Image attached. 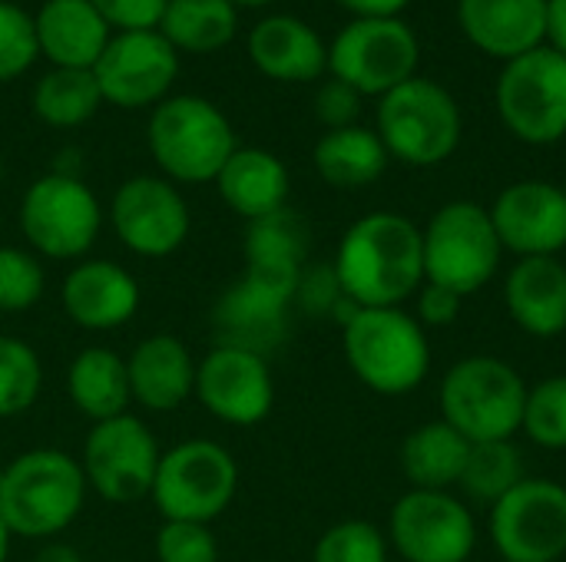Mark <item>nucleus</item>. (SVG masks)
Listing matches in <instances>:
<instances>
[{
    "mask_svg": "<svg viewBox=\"0 0 566 562\" xmlns=\"http://www.w3.org/2000/svg\"><path fill=\"white\" fill-rule=\"evenodd\" d=\"M358 308H401L424 285L421 229L401 212H368L348 225L332 262Z\"/></svg>",
    "mask_w": 566,
    "mask_h": 562,
    "instance_id": "1",
    "label": "nucleus"
},
{
    "mask_svg": "<svg viewBox=\"0 0 566 562\" xmlns=\"http://www.w3.org/2000/svg\"><path fill=\"white\" fill-rule=\"evenodd\" d=\"M86 477L76 457L36 447L3 467L0 480V520L10 537L50 540L63 533L83 510Z\"/></svg>",
    "mask_w": 566,
    "mask_h": 562,
    "instance_id": "2",
    "label": "nucleus"
},
{
    "mask_svg": "<svg viewBox=\"0 0 566 562\" xmlns=\"http://www.w3.org/2000/svg\"><path fill=\"white\" fill-rule=\"evenodd\" d=\"M345 328V361L375 394L398 397L424 384L431 344L415 315L405 308H355Z\"/></svg>",
    "mask_w": 566,
    "mask_h": 562,
    "instance_id": "3",
    "label": "nucleus"
},
{
    "mask_svg": "<svg viewBox=\"0 0 566 562\" xmlns=\"http://www.w3.org/2000/svg\"><path fill=\"white\" fill-rule=\"evenodd\" d=\"M146 146L156 166L186 185L216 182L226 159L239 149L229 116L206 96L182 93L153 106Z\"/></svg>",
    "mask_w": 566,
    "mask_h": 562,
    "instance_id": "4",
    "label": "nucleus"
},
{
    "mask_svg": "<svg viewBox=\"0 0 566 562\" xmlns=\"http://www.w3.org/2000/svg\"><path fill=\"white\" fill-rule=\"evenodd\" d=\"M527 391L531 388L514 364L491 354H471L451 364L441 378V421L451 424L468 444L514 441L524 424Z\"/></svg>",
    "mask_w": 566,
    "mask_h": 562,
    "instance_id": "5",
    "label": "nucleus"
},
{
    "mask_svg": "<svg viewBox=\"0 0 566 562\" xmlns=\"http://www.w3.org/2000/svg\"><path fill=\"white\" fill-rule=\"evenodd\" d=\"M391 159L405 166H441L461 146L464 119L458 99L434 79L411 76L378 99L375 129Z\"/></svg>",
    "mask_w": 566,
    "mask_h": 562,
    "instance_id": "6",
    "label": "nucleus"
},
{
    "mask_svg": "<svg viewBox=\"0 0 566 562\" xmlns=\"http://www.w3.org/2000/svg\"><path fill=\"white\" fill-rule=\"evenodd\" d=\"M424 282L444 285L461 298L481 291L501 268L504 245L481 202H448L421 229Z\"/></svg>",
    "mask_w": 566,
    "mask_h": 562,
    "instance_id": "7",
    "label": "nucleus"
},
{
    "mask_svg": "<svg viewBox=\"0 0 566 562\" xmlns=\"http://www.w3.org/2000/svg\"><path fill=\"white\" fill-rule=\"evenodd\" d=\"M239 490V464L216 441H186L159 457L153 503L166 520L212 523Z\"/></svg>",
    "mask_w": 566,
    "mask_h": 562,
    "instance_id": "8",
    "label": "nucleus"
},
{
    "mask_svg": "<svg viewBox=\"0 0 566 562\" xmlns=\"http://www.w3.org/2000/svg\"><path fill=\"white\" fill-rule=\"evenodd\" d=\"M421 43L401 17H355L328 46V70L361 96H385L418 76Z\"/></svg>",
    "mask_w": 566,
    "mask_h": 562,
    "instance_id": "9",
    "label": "nucleus"
},
{
    "mask_svg": "<svg viewBox=\"0 0 566 562\" xmlns=\"http://www.w3.org/2000/svg\"><path fill=\"white\" fill-rule=\"evenodd\" d=\"M103 229V209L96 192L70 176V172H46L20 199V232L33 252L73 262L86 255Z\"/></svg>",
    "mask_w": 566,
    "mask_h": 562,
    "instance_id": "10",
    "label": "nucleus"
},
{
    "mask_svg": "<svg viewBox=\"0 0 566 562\" xmlns=\"http://www.w3.org/2000/svg\"><path fill=\"white\" fill-rule=\"evenodd\" d=\"M497 113L504 126L531 146H551L566 136V56L537 46L504 63L497 79Z\"/></svg>",
    "mask_w": 566,
    "mask_h": 562,
    "instance_id": "11",
    "label": "nucleus"
},
{
    "mask_svg": "<svg viewBox=\"0 0 566 562\" xmlns=\"http://www.w3.org/2000/svg\"><path fill=\"white\" fill-rule=\"evenodd\" d=\"M159 457L163 454L153 431L139 417L119 414L90 431L80 467L86 487H93L106 503L126 507L153 494Z\"/></svg>",
    "mask_w": 566,
    "mask_h": 562,
    "instance_id": "12",
    "label": "nucleus"
},
{
    "mask_svg": "<svg viewBox=\"0 0 566 562\" xmlns=\"http://www.w3.org/2000/svg\"><path fill=\"white\" fill-rule=\"evenodd\" d=\"M491 540L507 562H557L566 553V487L524 477L491 507Z\"/></svg>",
    "mask_w": 566,
    "mask_h": 562,
    "instance_id": "13",
    "label": "nucleus"
},
{
    "mask_svg": "<svg viewBox=\"0 0 566 562\" xmlns=\"http://www.w3.org/2000/svg\"><path fill=\"white\" fill-rule=\"evenodd\" d=\"M93 76L103 103L109 106H159L179 76V53L159 30H123L103 46L93 63Z\"/></svg>",
    "mask_w": 566,
    "mask_h": 562,
    "instance_id": "14",
    "label": "nucleus"
},
{
    "mask_svg": "<svg viewBox=\"0 0 566 562\" xmlns=\"http://www.w3.org/2000/svg\"><path fill=\"white\" fill-rule=\"evenodd\" d=\"M388 537L408 562H468L478 547L471 510L448 490H408L391 507Z\"/></svg>",
    "mask_w": 566,
    "mask_h": 562,
    "instance_id": "15",
    "label": "nucleus"
},
{
    "mask_svg": "<svg viewBox=\"0 0 566 562\" xmlns=\"http://www.w3.org/2000/svg\"><path fill=\"white\" fill-rule=\"evenodd\" d=\"M116 238L139 258H166L189 238L192 215L182 192L159 176L126 179L109 202Z\"/></svg>",
    "mask_w": 566,
    "mask_h": 562,
    "instance_id": "16",
    "label": "nucleus"
},
{
    "mask_svg": "<svg viewBox=\"0 0 566 562\" xmlns=\"http://www.w3.org/2000/svg\"><path fill=\"white\" fill-rule=\"evenodd\" d=\"M196 397L199 404L235 427H252L269 417L275 401V384L265 354L219 344L196 364Z\"/></svg>",
    "mask_w": 566,
    "mask_h": 562,
    "instance_id": "17",
    "label": "nucleus"
},
{
    "mask_svg": "<svg viewBox=\"0 0 566 562\" xmlns=\"http://www.w3.org/2000/svg\"><path fill=\"white\" fill-rule=\"evenodd\" d=\"M491 222L504 252H514L517 258H557L566 248L564 189L541 179L514 182L494 199Z\"/></svg>",
    "mask_w": 566,
    "mask_h": 562,
    "instance_id": "18",
    "label": "nucleus"
},
{
    "mask_svg": "<svg viewBox=\"0 0 566 562\" xmlns=\"http://www.w3.org/2000/svg\"><path fill=\"white\" fill-rule=\"evenodd\" d=\"M295 288L255 272H245L216 305V328L222 344L249 348L265 354L289 331V308L295 305Z\"/></svg>",
    "mask_w": 566,
    "mask_h": 562,
    "instance_id": "19",
    "label": "nucleus"
},
{
    "mask_svg": "<svg viewBox=\"0 0 566 562\" xmlns=\"http://www.w3.org/2000/svg\"><path fill=\"white\" fill-rule=\"evenodd\" d=\"M60 301L73 325L86 331H116L139 311V282L123 265L93 258L66 272Z\"/></svg>",
    "mask_w": 566,
    "mask_h": 562,
    "instance_id": "20",
    "label": "nucleus"
},
{
    "mask_svg": "<svg viewBox=\"0 0 566 562\" xmlns=\"http://www.w3.org/2000/svg\"><path fill=\"white\" fill-rule=\"evenodd\" d=\"M464 36L488 56L514 60L547 40V0H458Z\"/></svg>",
    "mask_w": 566,
    "mask_h": 562,
    "instance_id": "21",
    "label": "nucleus"
},
{
    "mask_svg": "<svg viewBox=\"0 0 566 562\" xmlns=\"http://www.w3.org/2000/svg\"><path fill=\"white\" fill-rule=\"evenodd\" d=\"M252 66L275 83H312L328 70V46L298 17H262L245 40Z\"/></svg>",
    "mask_w": 566,
    "mask_h": 562,
    "instance_id": "22",
    "label": "nucleus"
},
{
    "mask_svg": "<svg viewBox=\"0 0 566 562\" xmlns=\"http://www.w3.org/2000/svg\"><path fill=\"white\" fill-rule=\"evenodd\" d=\"M133 401L146 411L169 414L196 394V361L176 335H149L126 358Z\"/></svg>",
    "mask_w": 566,
    "mask_h": 562,
    "instance_id": "23",
    "label": "nucleus"
},
{
    "mask_svg": "<svg viewBox=\"0 0 566 562\" xmlns=\"http://www.w3.org/2000/svg\"><path fill=\"white\" fill-rule=\"evenodd\" d=\"M504 305L514 325L534 338L566 331V265L554 255L517 258L504 278Z\"/></svg>",
    "mask_w": 566,
    "mask_h": 562,
    "instance_id": "24",
    "label": "nucleus"
},
{
    "mask_svg": "<svg viewBox=\"0 0 566 562\" xmlns=\"http://www.w3.org/2000/svg\"><path fill=\"white\" fill-rule=\"evenodd\" d=\"M33 33L40 56L63 70H93L113 36L90 0H43L33 13Z\"/></svg>",
    "mask_w": 566,
    "mask_h": 562,
    "instance_id": "25",
    "label": "nucleus"
},
{
    "mask_svg": "<svg viewBox=\"0 0 566 562\" xmlns=\"http://www.w3.org/2000/svg\"><path fill=\"white\" fill-rule=\"evenodd\" d=\"M216 189L235 215L255 222L285 209L292 179L275 152L259 146H239L219 169Z\"/></svg>",
    "mask_w": 566,
    "mask_h": 562,
    "instance_id": "26",
    "label": "nucleus"
},
{
    "mask_svg": "<svg viewBox=\"0 0 566 562\" xmlns=\"http://www.w3.org/2000/svg\"><path fill=\"white\" fill-rule=\"evenodd\" d=\"M308 255V225L289 205L249 222L245 232V272L298 285Z\"/></svg>",
    "mask_w": 566,
    "mask_h": 562,
    "instance_id": "27",
    "label": "nucleus"
},
{
    "mask_svg": "<svg viewBox=\"0 0 566 562\" xmlns=\"http://www.w3.org/2000/svg\"><path fill=\"white\" fill-rule=\"evenodd\" d=\"M66 394L73 407L86 414L93 424L126 414V404L133 401L126 361L109 348L80 351L66 371Z\"/></svg>",
    "mask_w": 566,
    "mask_h": 562,
    "instance_id": "28",
    "label": "nucleus"
},
{
    "mask_svg": "<svg viewBox=\"0 0 566 562\" xmlns=\"http://www.w3.org/2000/svg\"><path fill=\"white\" fill-rule=\"evenodd\" d=\"M315 169L318 176L335 185V189H361L381 179L388 169V149L375 129L365 126H345V129H328L315 142Z\"/></svg>",
    "mask_w": 566,
    "mask_h": 562,
    "instance_id": "29",
    "label": "nucleus"
},
{
    "mask_svg": "<svg viewBox=\"0 0 566 562\" xmlns=\"http://www.w3.org/2000/svg\"><path fill=\"white\" fill-rule=\"evenodd\" d=\"M471 444L444 421H428L401 444V470L411 490H451L458 487Z\"/></svg>",
    "mask_w": 566,
    "mask_h": 562,
    "instance_id": "30",
    "label": "nucleus"
},
{
    "mask_svg": "<svg viewBox=\"0 0 566 562\" xmlns=\"http://www.w3.org/2000/svg\"><path fill=\"white\" fill-rule=\"evenodd\" d=\"M159 33L176 53H219L239 33V7L229 0H169Z\"/></svg>",
    "mask_w": 566,
    "mask_h": 562,
    "instance_id": "31",
    "label": "nucleus"
},
{
    "mask_svg": "<svg viewBox=\"0 0 566 562\" xmlns=\"http://www.w3.org/2000/svg\"><path fill=\"white\" fill-rule=\"evenodd\" d=\"M103 106L93 70H46L33 86V113L53 129H76Z\"/></svg>",
    "mask_w": 566,
    "mask_h": 562,
    "instance_id": "32",
    "label": "nucleus"
},
{
    "mask_svg": "<svg viewBox=\"0 0 566 562\" xmlns=\"http://www.w3.org/2000/svg\"><path fill=\"white\" fill-rule=\"evenodd\" d=\"M521 480H524L521 447L514 441H488V444H471V454H468L458 487H464V494L471 500L494 507Z\"/></svg>",
    "mask_w": 566,
    "mask_h": 562,
    "instance_id": "33",
    "label": "nucleus"
},
{
    "mask_svg": "<svg viewBox=\"0 0 566 562\" xmlns=\"http://www.w3.org/2000/svg\"><path fill=\"white\" fill-rule=\"evenodd\" d=\"M43 384V364L36 351L3 335L0 338V417H17L33 407Z\"/></svg>",
    "mask_w": 566,
    "mask_h": 562,
    "instance_id": "34",
    "label": "nucleus"
},
{
    "mask_svg": "<svg viewBox=\"0 0 566 562\" xmlns=\"http://www.w3.org/2000/svg\"><path fill=\"white\" fill-rule=\"evenodd\" d=\"M521 431L544 450H566V374L547 378L527 391Z\"/></svg>",
    "mask_w": 566,
    "mask_h": 562,
    "instance_id": "35",
    "label": "nucleus"
},
{
    "mask_svg": "<svg viewBox=\"0 0 566 562\" xmlns=\"http://www.w3.org/2000/svg\"><path fill=\"white\" fill-rule=\"evenodd\" d=\"M312 562H388V540L368 520H345L322 533Z\"/></svg>",
    "mask_w": 566,
    "mask_h": 562,
    "instance_id": "36",
    "label": "nucleus"
},
{
    "mask_svg": "<svg viewBox=\"0 0 566 562\" xmlns=\"http://www.w3.org/2000/svg\"><path fill=\"white\" fill-rule=\"evenodd\" d=\"M46 275L43 265L27 252L3 245L0 248V311H27L43 298Z\"/></svg>",
    "mask_w": 566,
    "mask_h": 562,
    "instance_id": "37",
    "label": "nucleus"
},
{
    "mask_svg": "<svg viewBox=\"0 0 566 562\" xmlns=\"http://www.w3.org/2000/svg\"><path fill=\"white\" fill-rule=\"evenodd\" d=\"M36 56L40 50L33 33V13L10 0H0V83L23 76Z\"/></svg>",
    "mask_w": 566,
    "mask_h": 562,
    "instance_id": "38",
    "label": "nucleus"
},
{
    "mask_svg": "<svg viewBox=\"0 0 566 562\" xmlns=\"http://www.w3.org/2000/svg\"><path fill=\"white\" fill-rule=\"evenodd\" d=\"M156 560L159 562H216L219 547L206 523L166 520L156 533Z\"/></svg>",
    "mask_w": 566,
    "mask_h": 562,
    "instance_id": "39",
    "label": "nucleus"
},
{
    "mask_svg": "<svg viewBox=\"0 0 566 562\" xmlns=\"http://www.w3.org/2000/svg\"><path fill=\"white\" fill-rule=\"evenodd\" d=\"M295 301L308 311V315H342V308H348L352 301L342 291V282L328 265H312L302 268L298 288H295Z\"/></svg>",
    "mask_w": 566,
    "mask_h": 562,
    "instance_id": "40",
    "label": "nucleus"
},
{
    "mask_svg": "<svg viewBox=\"0 0 566 562\" xmlns=\"http://www.w3.org/2000/svg\"><path fill=\"white\" fill-rule=\"evenodd\" d=\"M109 30H159L169 0H90Z\"/></svg>",
    "mask_w": 566,
    "mask_h": 562,
    "instance_id": "41",
    "label": "nucleus"
},
{
    "mask_svg": "<svg viewBox=\"0 0 566 562\" xmlns=\"http://www.w3.org/2000/svg\"><path fill=\"white\" fill-rule=\"evenodd\" d=\"M358 113H361V93L352 89L348 83L335 79V76L328 83H322V89L315 93V116L328 129L355 126L358 123Z\"/></svg>",
    "mask_w": 566,
    "mask_h": 562,
    "instance_id": "42",
    "label": "nucleus"
},
{
    "mask_svg": "<svg viewBox=\"0 0 566 562\" xmlns=\"http://www.w3.org/2000/svg\"><path fill=\"white\" fill-rule=\"evenodd\" d=\"M415 298H418L415 318L421 321V328H451L464 308V298L458 291L444 285H431V282H424Z\"/></svg>",
    "mask_w": 566,
    "mask_h": 562,
    "instance_id": "43",
    "label": "nucleus"
},
{
    "mask_svg": "<svg viewBox=\"0 0 566 562\" xmlns=\"http://www.w3.org/2000/svg\"><path fill=\"white\" fill-rule=\"evenodd\" d=\"M355 17H398L411 0H338Z\"/></svg>",
    "mask_w": 566,
    "mask_h": 562,
    "instance_id": "44",
    "label": "nucleus"
},
{
    "mask_svg": "<svg viewBox=\"0 0 566 562\" xmlns=\"http://www.w3.org/2000/svg\"><path fill=\"white\" fill-rule=\"evenodd\" d=\"M547 40L566 56V0H547Z\"/></svg>",
    "mask_w": 566,
    "mask_h": 562,
    "instance_id": "45",
    "label": "nucleus"
},
{
    "mask_svg": "<svg viewBox=\"0 0 566 562\" xmlns=\"http://www.w3.org/2000/svg\"><path fill=\"white\" fill-rule=\"evenodd\" d=\"M36 562H83V556H80V550H73L66 543H46L36 553Z\"/></svg>",
    "mask_w": 566,
    "mask_h": 562,
    "instance_id": "46",
    "label": "nucleus"
},
{
    "mask_svg": "<svg viewBox=\"0 0 566 562\" xmlns=\"http://www.w3.org/2000/svg\"><path fill=\"white\" fill-rule=\"evenodd\" d=\"M7 553H10V530H7V523L0 520V562H7Z\"/></svg>",
    "mask_w": 566,
    "mask_h": 562,
    "instance_id": "47",
    "label": "nucleus"
},
{
    "mask_svg": "<svg viewBox=\"0 0 566 562\" xmlns=\"http://www.w3.org/2000/svg\"><path fill=\"white\" fill-rule=\"evenodd\" d=\"M235 7H265V3H275V0H229Z\"/></svg>",
    "mask_w": 566,
    "mask_h": 562,
    "instance_id": "48",
    "label": "nucleus"
},
{
    "mask_svg": "<svg viewBox=\"0 0 566 562\" xmlns=\"http://www.w3.org/2000/svg\"><path fill=\"white\" fill-rule=\"evenodd\" d=\"M0 182H3V159H0Z\"/></svg>",
    "mask_w": 566,
    "mask_h": 562,
    "instance_id": "49",
    "label": "nucleus"
},
{
    "mask_svg": "<svg viewBox=\"0 0 566 562\" xmlns=\"http://www.w3.org/2000/svg\"><path fill=\"white\" fill-rule=\"evenodd\" d=\"M0 480H3V464H0Z\"/></svg>",
    "mask_w": 566,
    "mask_h": 562,
    "instance_id": "50",
    "label": "nucleus"
},
{
    "mask_svg": "<svg viewBox=\"0 0 566 562\" xmlns=\"http://www.w3.org/2000/svg\"><path fill=\"white\" fill-rule=\"evenodd\" d=\"M560 189H564V199H566V182H564V185H560Z\"/></svg>",
    "mask_w": 566,
    "mask_h": 562,
    "instance_id": "51",
    "label": "nucleus"
},
{
    "mask_svg": "<svg viewBox=\"0 0 566 562\" xmlns=\"http://www.w3.org/2000/svg\"><path fill=\"white\" fill-rule=\"evenodd\" d=\"M113 562H119V560H113Z\"/></svg>",
    "mask_w": 566,
    "mask_h": 562,
    "instance_id": "52",
    "label": "nucleus"
},
{
    "mask_svg": "<svg viewBox=\"0 0 566 562\" xmlns=\"http://www.w3.org/2000/svg\"><path fill=\"white\" fill-rule=\"evenodd\" d=\"M564 265H566V262H564Z\"/></svg>",
    "mask_w": 566,
    "mask_h": 562,
    "instance_id": "53",
    "label": "nucleus"
}]
</instances>
